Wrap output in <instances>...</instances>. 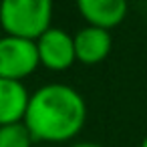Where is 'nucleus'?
I'll list each match as a JSON object with an SVG mask.
<instances>
[{
	"label": "nucleus",
	"instance_id": "obj_9",
	"mask_svg": "<svg viewBox=\"0 0 147 147\" xmlns=\"http://www.w3.org/2000/svg\"><path fill=\"white\" fill-rule=\"evenodd\" d=\"M69 147H103V145L97 143V141H75V143H71Z\"/></svg>",
	"mask_w": 147,
	"mask_h": 147
},
{
	"label": "nucleus",
	"instance_id": "obj_10",
	"mask_svg": "<svg viewBox=\"0 0 147 147\" xmlns=\"http://www.w3.org/2000/svg\"><path fill=\"white\" fill-rule=\"evenodd\" d=\"M139 147H147V135H145V137H143V141H141V143H139Z\"/></svg>",
	"mask_w": 147,
	"mask_h": 147
},
{
	"label": "nucleus",
	"instance_id": "obj_3",
	"mask_svg": "<svg viewBox=\"0 0 147 147\" xmlns=\"http://www.w3.org/2000/svg\"><path fill=\"white\" fill-rule=\"evenodd\" d=\"M36 45L30 38L12 34L0 36V79L22 81L38 69Z\"/></svg>",
	"mask_w": 147,
	"mask_h": 147
},
{
	"label": "nucleus",
	"instance_id": "obj_1",
	"mask_svg": "<svg viewBox=\"0 0 147 147\" xmlns=\"http://www.w3.org/2000/svg\"><path fill=\"white\" fill-rule=\"evenodd\" d=\"M34 141H73L87 123V103L83 95L65 83H49L30 93L22 119Z\"/></svg>",
	"mask_w": 147,
	"mask_h": 147
},
{
	"label": "nucleus",
	"instance_id": "obj_2",
	"mask_svg": "<svg viewBox=\"0 0 147 147\" xmlns=\"http://www.w3.org/2000/svg\"><path fill=\"white\" fill-rule=\"evenodd\" d=\"M55 0H0V26L4 34L36 40L53 24Z\"/></svg>",
	"mask_w": 147,
	"mask_h": 147
},
{
	"label": "nucleus",
	"instance_id": "obj_5",
	"mask_svg": "<svg viewBox=\"0 0 147 147\" xmlns=\"http://www.w3.org/2000/svg\"><path fill=\"white\" fill-rule=\"evenodd\" d=\"M75 4L89 26L105 30L119 26L129 12L127 0H75Z\"/></svg>",
	"mask_w": 147,
	"mask_h": 147
},
{
	"label": "nucleus",
	"instance_id": "obj_8",
	"mask_svg": "<svg viewBox=\"0 0 147 147\" xmlns=\"http://www.w3.org/2000/svg\"><path fill=\"white\" fill-rule=\"evenodd\" d=\"M34 139L30 137L24 123H12L0 127V147H32Z\"/></svg>",
	"mask_w": 147,
	"mask_h": 147
},
{
	"label": "nucleus",
	"instance_id": "obj_6",
	"mask_svg": "<svg viewBox=\"0 0 147 147\" xmlns=\"http://www.w3.org/2000/svg\"><path fill=\"white\" fill-rule=\"evenodd\" d=\"M73 42H75V57L79 63L93 67L103 63L111 49H113V36L109 30L105 28H97V26H83L77 34H73Z\"/></svg>",
	"mask_w": 147,
	"mask_h": 147
},
{
	"label": "nucleus",
	"instance_id": "obj_4",
	"mask_svg": "<svg viewBox=\"0 0 147 147\" xmlns=\"http://www.w3.org/2000/svg\"><path fill=\"white\" fill-rule=\"evenodd\" d=\"M34 45H36L38 65L49 71L63 73L77 63L73 34L67 32L65 28L51 26L34 40Z\"/></svg>",
	"mask_w": 147,
	"mask_h": 147
},
{
	"label": "nucleus",
	"instance_id": "obj_7",
	"mask_svg": "<svg viewBox=\"0 0 147 147\" xmlns=\"http://www.w3.org/2000/svg\"><path fill=\"white\" fill-rule=\"evenodd\" d=\"M30 93L22 81L0 79V127L22 123Z\"/></svg>",
	"mask_w": 147,
	"mask_h": 147
}]
</instances>
